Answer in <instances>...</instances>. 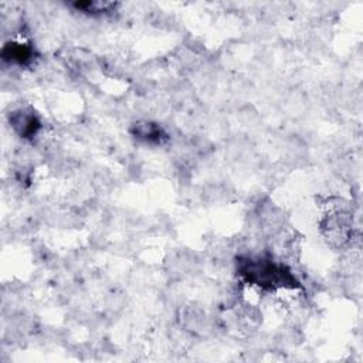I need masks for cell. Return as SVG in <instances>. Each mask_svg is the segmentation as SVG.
Wrapping results in <instances>:
<instances>
[{
	"label": "cell",
	"instance_id": "obj_1",
	"mask_svg": "<svg viewBox=\"0 0 363 363\" xmlns=\"http://www.w3.org/2000/svg\"><path fill=\"white\" fill-rule=\"evenodd\" d=\"M238 275L248 284L257 285L262 289H279V288H299V281L292 271L278 264L271 258L264 257H238L237 259Z\"/></svg>",
	"mask_w": 363,
	"mask_h": 363
},
{
	"label": "cell",
	"instance_id": "obj_2",
	"mask_svg": "<svg viewBox=\"0 0 363 363\" xmlns=\"http://www.w3.org/2000/svg\"><path fill=\"white\" fill-rule=\"evenodd\" d=\"M353 220L345 206H335L320 223V230L329 244L342 247L352 238Z\"/></svg>",
	"mask_w": 363,
	"mask_h": 363
},
{
	"label": "cell",
	"instance_id": "obj_3",
	"mask_svg": "<svg viewBox=\"0 0 363 363\" xmlns=\"http://www.w3.org/2000/svg\"><path fill=\"white\" fill-rule=\"evenodd\" d=\"M10 125L16 133L24 139L34 138L41 129V121L31 108H18L10 112Z\"/></svg>",
	"mask_w": 363,
	"mask_h": 363
},
{
	"label": "cell",
	"instance_id": "obj_4",
	"mask_svg": "<svg viewBox=\"0 0 363 363\" xmlns=\"http://www.w3.org/2000/svg\"><path fill=\"white\" fill-rule=\"evenodd\" d=\"M1 58L10 64L27 65L34 58V50L24 43H7L1 50Z\"/></svg>",
	"mask_w": 363,
	"mask_h": 363
},
{
	"label": "cell",
	"instance_id": "obj_5",
	"mask_svg": "<svg viewBox=\"0 0 363 363\" xmlns=\"http://www.w3.org/2000/svg\"><path fill=\"white\" fill-rule=\"evenodd\" d=\"M132 135L146 143H163L167 139V133L157 123L138 122L132 128Z\"/></svg>",
	"mask_w": 363,
	"mask_h": 363
}]
</instances>
